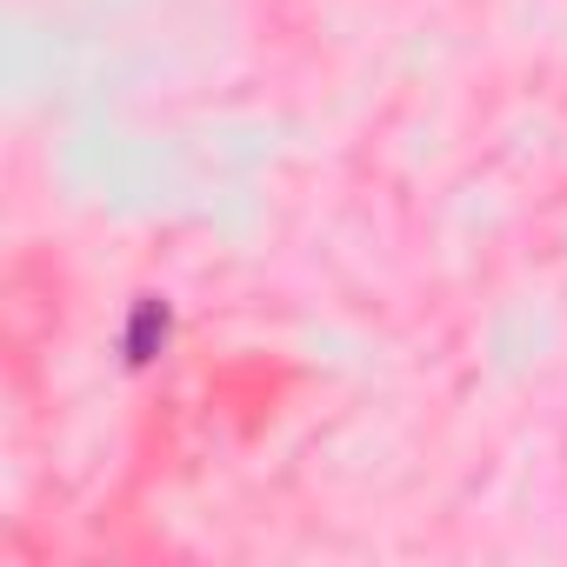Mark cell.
<instances>
[{
    "mask_svg": "<svg viewBox=\"0 0 567 567\" xmlns=\"http://www.w3.org/2000/svg\"><path fill=\"white\" fill-rule=\"evenodd\" d=\"M167 334H174V308L161 295H141L127 308V328H121V361L127 368H154V354L167 348Z\"/></svg>",
    "mask_w": 567,
    "mask_h": 567,
    "instance_id": "obj_1",
    "label": "cell"
}]
</instances>
